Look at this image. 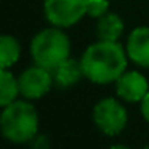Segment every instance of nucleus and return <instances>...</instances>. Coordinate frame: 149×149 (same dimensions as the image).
<instances>
[{
    "label": "nucleus",
    "mask_w": 149,
    "mask_h": 149,
    "mask_svg": "<svg viewBox=\"0 0 149 149\" xmlns=\"http://www.w3.org/2000/svg\"><path fill=\"white\" fill-rule=\"evenodd\" d=\"M85 79L91 84H114L127 71L128 56L119 42L98 40L87 47L80 58Z\"/></svg>",
    "instance_id": "1"
},
{
    "label": "nucleus",
    "mask_w": 149,
    "mask_h": 149,
    "mask_svg": "<svg viewBox=\"0 0 149 149\" xmlns=\"http://www.w3.org/2000/svg\"><path fill=\"white\" fill-rule=\"evenodd\" d=\"M39 114L29 100H15L0 112V133L15 144H26L37 136Z\"/></svg>",
    "instance_id": "2"
},
{
    "label": "nucleus",
    "mask_w": 149,
    "mask_h": 149,
    "mask_svg": "<svg viewBox=\"0 0 149 149\" xmlns=\"http://www.w3.org/2000/svg\"><path fill=\"white\" fill-rule=\"evenodd\" d=\"M31 56L34 64L53 71L71 56V39L61 27L50 26L42 29L31 40Z\"/></svg>",
    "instance_id": "3"
},
{
    "label": "nucleus",
    "mask_w": 149,
    "mask_h": 149,
    "mask_svg": "<svg viewBox=\"0 0 149 149\" xmlns=\"http://www.w3.org/2000/svg\"><path fill=\"white\" fill-rule=\"evenodd\" d=\"M93 122L101 133L117 136L128 122V112L117 98H103L93 107Z\"/></svg>",
    "instance_id": "4"
},
{
    "label": "nucleus",
    "mask_w": 149,
    "mask_h": 149,
    "mask_svg": "<svg viewBox=\"0 0 149 149\" xmlns=\"http://www.w3.org/2000/svg\"><path fill=\"white\" fill-rule=\"evenodd\" d=\"M43 15L52 26L66 29L87 15V0H45Z\"/></svg>",
    "instance_id": "5"
},
{
    "label": "nucleus",
    "mask_w": 149,
    "mask_h": 149,
    "mask_svg": "<svg viewBox=\"0 0 149 149\" xmlns=\"http://www.w3.org/2000/svg\"><path fill=\"white\" fill-rule=\"evenodd\" d=\"M55 85L52 71L42 68V66H29L24 69L18 77V87H19V95L24 100H39L45 96L52 87Z\"/></svg>",
    "instance_id": "6"
},
{
    "label": "nucleus",
    "mask_w": 149,
    "mask_h": 149,
    "mask_svg": "<svg viewBox=\"0 0 149 149\" xmlns=\"http://www.w3.org/2000/svg\"><path fill=\"white\" fill-rule=\"evenodd\" d=\"M114 84L117 96L127 103H139L149 91L148 80L138 71H125Z\"/></svg>",
    "instance_id": "7"
},
{
    "label": "nucleus",
    "mask_w": 149,
    "mask_h": 149,
    "mask_svg": "<svg viewBox=\"0 0 149 149\" xmlns=\"http://www.w3.org/2000/svg\"><path fill=\"white\" fill-rule=\"evenodd\" d=\"M125 52L128 61L139 68H149V26H139L130 32Z\"/></svg>",
    "instance_id": "8"
},
{
    "label": "nucleus",
    "mask_w": 149,
    "mask_h": 149,
    "mask_svg": "<svg viewBox=\"0 0 149 149\" xmlns=\"http://www.w3.org/2000/svg\"><path fill=\"white\" fill-rule=\"evenodd\" d=\"M52 74L55 85L59 88H71L74 85H77L82 80V77H85L80 59H74L71 56L68 59H64L63 63H59L52 71Z\"/></svg>",
    "instance_id": "9"
},
{
    "label": "nucleus",
    "mask_w": 149,
    "mask_h": 149,
    "mask_svg": "<svg viewBox=\"0 0 149 149\" xmlns=\"http://www.w3.org/2000/svg\"><path fill=\"white\" fill-rule=\"evenodd\" d=\"M123 34V21L117 13L107 11L96 21V37L98 40L107 42H119Z\"/></svg>",
    "instance_id": "10"
},
{
    "label": "nucleus",
    "mask_w": 149,
    "mask_h": 149,
    "mask_svg": "<svg viewBox=\"0 0 149 149\" xmlns=\"http://www.w3.org/2000/svg\"><path fill=\"white\" fill-rule=\"evenodd\" d=\"M21 56V45L16 37L0 34V69H8L16 64Z\"/></svg>",
    "instance_id": "11"
},
{
    "label": "nucleus",
    "mask_w": 149,
    "mask_h": 149,
    "mask_svg": "<svg viewBox=\"0 0 149 149\" xmlns=\"http://www.w3.org/2000/svg\"><path fill=\"white\" fill-rule=\"evenodd\" d=\"M18 79L8 69H0V107H5L18 100Z\"/></svg>",
    "instance_id": "12"
},
{
    "label": "nucleus",
    "mask_w": 149,
    "mask_h": 149,
    "mask_svg": "<svg viewBox=\"0 0 149 149\" xmlns=\"http://www.w3.org/2000/svg\"><path fill=\"white\" fill-rule=\"evenodd\" d=\"M109 11V0H87V15L95 19Z\"/></svg>",
    "instance_id": "13"
},
{
    "label": "nucleus",
    "mask_w": 149,
    "mask_h": 149,
    "mask_svg": "<svg viewBox=\"0 0 149 149\" xmlns=\"http://www.w3.org/2000/svg\"><path fill=\"white\" fill-rule=\"evenodd\" d=\"M139 111H141L143 119L149 123V91L146 93V96L139 101Z\"/></svg>",
    "instance_id": "14"
},
{
    "label": "nucleus",
    "mask_w": 149,
    "mask_h": 149,
    "mask_svg": "<svg viewBox=\"0 0 149 149\" xmlns=\"http://www.w3.org/2000/svg\"><path fill=\"white\" fill-rule=\"evenodd\" d=\"M109 149H132V148H128V146H125V144H114V146H111Z\"/></svg>",
    "instance_id": "15"
},
{
    "label": "nucleus",
    "mask_w": 149,
    "mask_h": 149,
    "mask_svg": "<svg viewBox=\"0 0 149 149\" xmlns=\"http://www.w3.org/2000/svg\"><path fill=\"white\" fill-rule=\"evenodd\" d=\"M143 149H149V146H146V148H143Z\"/></svg>",
    "instance_id": "16"
}]
</instances>
